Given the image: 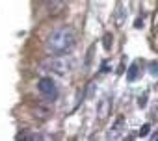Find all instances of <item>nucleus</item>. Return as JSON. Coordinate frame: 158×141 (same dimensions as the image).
Wrapping results in <instances>:
<instances>
[{
	"instance_id": "1",
	"label": "nucleus",
	"mask_w": 158,
	"mask_h": 141,
	"mask_svg": "<svg viewBox=\"0 0 158 141\" xmlns=\"http://www.w3.org/2000/svg\"><path fill=\"white\" fill-rule=\"evenodd\" d=\"M74 45H76V34H74V30L69 28V26H63V28L54 30L48 35V39L45 43V48H47V52L50 56H58V54L71 52L74 48Z\"/></svg>"
},
{
	"instance_id": "2",
	"label": "nucleus",
	"mask_w": 158,
	"mask_h": 141,
	"mask_svg": "<svg viewBox=\"0 0 158 141\" xmlns=\"http://www.w3.org/2000/svg\"><path fill=\"white\" fill-rule=\"evenodd\" d=\"M43 67L47 70L56 73V75H65V73H69V70H71L73 65H71V59L69 58H65L63 54H58V56H48V59L43 61Z\"/></svg>"
},
{
	"instance_id": "3",
	"label": "nucleus",
	"mask_w": 158,
	"mask_h": 141,
	"mask_svg": "<svg viewBox=\"0 0 158 141\" xmlns=\"http://www.w3.org/2000/svg\"><path fill=\"white\" fill-rule=\"evenodd\" d=\"M37 89H39L41 97H43L47 102H54V100L58 99V87H56L54 80L48 78V76H45V78H41V80L37 82Z\"/></svg>"
},
{
	"instance_id": "4",
	"label": "nucleus",
	"mask_w": 158,
	"mask_h": 141,
	"mask_svg": "<svg viewBox=\"0 0 158 141\" xmlns=\"http://www.w3.org/2000/svg\"><path fill=\"white\" fill-rule=\"evenodd\" d=\"M97 115H99V121H106L110 115H112V99L104 97L99 106H97Z\"/></svg>"
},
{
	"instance_id": "5",
	"label": "nucleus",
	"mask_w": 158,
	"mask_h": 141,
	"mask_svg": "<svg viewBox=\"0 0 158 141\" xmlns=\"http://www.w3.org/2000/svg\"><path fill=\"white\" fill-rule=\"evenodd\" d=\"M125 117H117V121H115V124L112 126V130L108 132V139H119V137H123V134H125Z\"/></svg>"
},
{
	"instance_id": "6",
	"label": "nucleus",
	"mask_w": 158,
	"mask_h": 141,
	"mask_svg": "<svg viewBox=\"0 0 158 141\" xmlns=\"http://www.w3.org/2000/svg\"><path fill=\"white\" fill-rule=\"evenodd\" d=\"M45 6H47V10H48L50 15H58V13H61L63 8H65L63 0H45Z\"/></svg>"
},
{
	"instance_id": "7",
	"label": "nucleus",
	"mask_w": 158,
	"mask_h": 141,
	"mask_svg": "<svg viewBox=\"0 0 158 141\" xmlns=\"http://www.w3.org/2000/svg\"><path fill=\"white\" fill-rule=\"evenodd\" d=\"M139 61H134L130 67H128V70H127V80L128 82H134V80H138V76H139Z\"/></svg>"
},
{
	"instance_id": "8",
	"label": "nucleus",
	"mask_w": 158,
	"mask_h": 141,
	"mask_svg": "<svg viewBox=\"0 0 158 141\" xmlns=\"http://www.w3.org/2000/svg\"><path fill=\"white\" fill-rule=\"evenodd\" d=\"M112 41H114L112 34H104V37H102V45H104V50H106V52L112 50Z\"/></svg>"
},
{
	"instance_id": "9",
	"label": "nucleus",
	"mask_w": 158,
	"mask_h": 141,
	"mask_svg": "<svg viewBox=\"0 0 158 141\" xmlns=\"http://www.w3.org/2000/svg\"><path fill=\"white\" fill-rule=\"evenodd\" d=\"M93 91H95V80H93V82H89L88 91H86V99H91V97H93Z\"/></svg>"
},
{
	"instance_id": "10",
	"label": "nucleus",
	"mask_w": 158,
	"mask_h": 141,
	"mask_svg": "<svg viewBox=\"0 0 158 141\" xmlns=\"http://www.w3.org/2000/svg\"><path fill=\"white\" fill-rule=\"evenodd\" d=\"M149 132H151V124H149V123H145V124L139 128V135H141V137H145Z\"/></svg>"
},
{
	"instance_id": "11",
	"label": "nucleus",
	"mask_w": 158,
	"mask_h": 141,
	"mask_svg": "<svg viewBox=\"0 0 158 141\" xmlns=\"http://www.w3.org/2000/svg\"><path fill=\"white\" fill-rule=\"evenodd\" d=\"M138 106H139V108H145V106H147V93H143V95L138 99Z\"/></svg>"
},
{
	"instance_id": "12",
	"label": "nucleus",
	"mask_w": 158,
	"mask_h": 141,
	"mask_svg": "<svg viewBox=\"0 0 158 141\" xmlns=\"http://www.w3.org/2000/svg\"><path fill=\"white\" fill-rule=\"evenodd\" d=\"M151 75H158V63H152L151 65Z\"/></svg>"
},
{
	"instance_id": "13",
	"label": "nucleus",
	"mask_w": 158,
	"mask_h": 141,
	"mask_svg": "<svg viewBox=\"0 0 158 141\" xmlns=\"http://www.w3.org/2000/svg\"><path fill=\"white\" fill-rule=\"evenodd\" d=\"M134 26H136V28H141V26H143V21H141V19H136Z\"/></svg>"
},
{
	"instance_id": "14",
	"label": "nucleus",
	"mask_w": 158,
	"mask_h": 141,
	"mask_svg": "<svg viewBox=\"0 0 158 141\" xmlns=\"http://www.w3.org/2000/svg\"><path fill=\"white\" fill-rule=\"evenodd\" d=\"M101 70H102V73H108V63H106V61L101 65Z\"/></svg>"
},
{
	"instance_id": "15",
	"label": "nucleus",
	"mask_w": 158,
	"mask_h": 141,
	"mask_svg": "<svg viewBox=\"0 0 158 141\" xmlns=\"http://www.w3.org/2000/svg\"><path fill=\"white\" fill-rule=\"evenodd\" d=\"M152 115H154V119H156V121H158V106H156V108H154V110H152Z\"/></svg>"
}]
</instances>
